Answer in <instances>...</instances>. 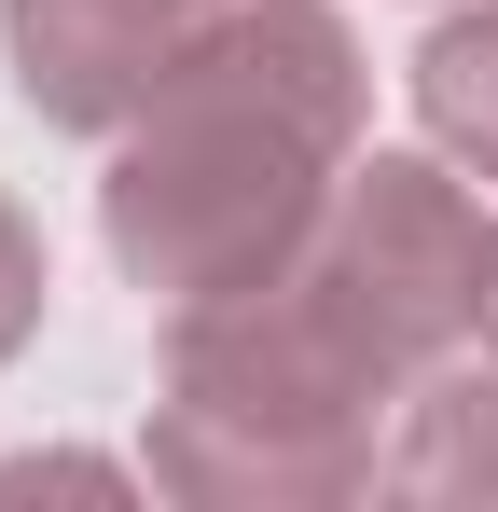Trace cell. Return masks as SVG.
I'll list each match as a JSON object with an SVG mask.
<instances>
[{"label": "cell", "mask_w": 498, "mask_h": 512, "mask_svg": "<svg viewBox=\"0 0 498 512\" xmlns=\"http://www.w3.org/2000/svg\"><path fill=\"white\" fill-rule=\"evenodd\" d=\"M360 125H374V70H360V28L332 0H222L166 56V84L97 139L111 153L97 250L153 305L291 277L332 180L360 167Z\"/></svg>", "instance_id": "6da1fadb"}, {"label": "cell", "mask_w": 498, "mask_h": 512, "mask_svg": "<svg viewBox=\"0 0 498 512\" xmlns=\"http://www.w3.org/2000/svg\"><path fill=\"white\" fill-rule=\"evenodd\" d=\"M388 416L402 374L291 263L208 305H166V402L139 471L180 512H346L388 485Z\"/></svg>", "instance_id": "7a4b0ae2"}, {"label": "cell", "mask_w": 498, "mask_h": 512, "mask_svg": "<svg viewBox=\"0 0 498 512\" xmlns=\"http://www.w3.org/2000/svg\"><path fill=\"white\" fill-rule=\"evenodd\" d=\"M485 263H498V208L471 194L457 153H360V167L332 180L319 236H305L319 305L374 346L402 388L429 360L485 346Z\"/></svg>", "instance_id": "3957f363"}, {"label": "cell", "mask_w": 498, "mask_h": 512, "mask_svg": "<svg viewBox=\"0 0 498 512\" xmlns=\"http://www.w3.org/2000/svg\"><path fill=\"white\" fill-rule=\"evenodd\" d=\"M208 14H222V0H0V70H14V97H28L42 125L111 139Z\"/></svg>", "instance_id": "277c9868"}, {"label": "cell", "mask_w": 498, "mask_h": 512, "mask_svg": "<svg viewBox=\"0 0 498 512\" xmlns=\"http://www.w3.org/2000/svg\"><path fill=\"white\" fill-rule=\"evenodd\" d=\"M388 499L415 512H498V346L471 360H429L402 388V429H388Z\"/></svg>", "instance_id": "5b68a950"}, {"label": "cell", "mask_w": 498, "mask_h": 512, "mask_svg": "<svg viewBox=\"0 0 498 512\" xmlns=\"http://www.w3.org/2000/svg\"><path fill=\"white\" fill-rule=\"evenodd\" d=\"M415 125H429V153H457L498 194V0H457L415 42Z\"/></svg>", "instance_id": "8992f818"}, {"label": "cell", "mask_w": 498, "mask_h": 512, "mask_svg": "<svg viewBox=\"0 0 498 512\" xmlns=\"http://www.w3.org/2000/svg\"><path fill=\"white\" fill-rule=\"evenodd\" d=\"M42 291H56V263H42V222H28V208L0 194V360L42 333Z\"/></svg>", "instance_id": "52a82bcc"}, {"label": "cell", "mask_w": 498, "mask_h": 512, "mask_svg": "<svg viewBox=\"0 0 498 512\" xmlns=\"http://www.w3.org/2000/svg\"><path fill=\"white\" fill-rule=\"evenodd\" d=\"M125 499V485H153V471H125V457H0V499Z\"/></svg>", "instance_id": "ba28073f"}, {"label": "cell", "mask_w": 498, "mask_h": 512, "mask_svg": "<svg viewBox=\"0 0 498 512\" xmlns=\"http://www.w3.org/2000/svg\"><path fill=\"white\" fill-rule=\"evenodd\" d=\"M485 346H498V263H485Z\"/></svg>", "instance_id": "9c48e42d"}]
</instances>
